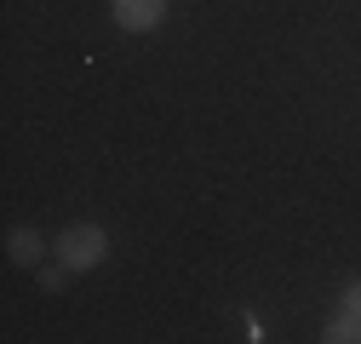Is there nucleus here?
I'll list each match as a JSON object with an SVG mask.
<instances>
[{
	"label": "nucleus",
	"instance_id": "423d86ee",
	"mask_svg": "<svg viewBox=\"0 0 361 344\" xmlns=\"http://www.w3.org/2000/svg\"><path fill=\"white\" fill-rule=\"evenodd\" d=\"M338 310H350V316H361V281H350V287L338 293Z\"/></svg>",
	"mask_w": 361,
	"mask_h": 344
},
{
	"label": "nucleus",
	"instance_id": "20e7f679",
	"mask_svg": "<svg viewBox=\"0 0 361 344\" xmlns=\"http://www.w3.org/2000/svg\"><path fill=\"white\" fill-rule=\"evenodd\" d=\"M355 338H361V316H350V310H338L322 327V344H355Z\"/></svg>",
	"mask_w": 361,
	"mask_h": 344
},
{
	"label": "nucleus",
	"instance_id": "f257e3e1",
	"mask_svg": "<svg viewBox=\"0 0 361 344\" xmlns=\"http://www.w3.org/2000/svg\"><path fill=\"white\" fill-rule=\"evenodd\" d=\"M52 258L69 270V276H86V270H98L104 258H109V230L92 224V219H75L58 241H52Z\"/></svg>",
	"mask_w": 361,
	"mask_h": 344
},
{
	"label": "nucleus",
	"instance_id": "39448f33",
	"mask_svg": "<svg viewBox=\"0 0 361 344\" xmlns=\"http://www.w3.org/2000/svg\"><path fill=\"white\" fill-rule=\"evenodd\" d=\"M63 264H47V270H40V293H63Z\"/></svg>",
	"mask_w": 361,
	"mask_h": 344
},
{
	"label": "nucleus",
	"instance_id": "7ed1b4c3",
	"mask_svg": "<svg viewBox=\"0 0 361 344\" xmlns=\"http://www.w3.org/2000/svg\"><path fill=\"white\" fill-rule=\"evenodd\" d=\"M47 252H52V241L40 235L35 224H12V230H6V258H12L18 270H35Z\"/></svg>",
	"mask_w": 361,
	"mask_h": 344
},
{
	"label": "nucleus",
	"instance_id": "f03ea898",
	"mask_svg": "<svg viewBox=\"0 0 361 344\" xmlns=\"http://www.w3.org/2000/svg\"><path fill=\"white\" fill-rule=\"evenodd\" d=\"M109 12H115V29L149 35V29H161V18L172 12V0H109Z\"/></svg>",
	"mask_w": 361,
	"mask_h": 344
}]
</instances>
